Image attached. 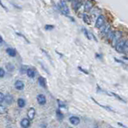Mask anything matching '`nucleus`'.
<instances>
[{"label": "nucleus", "instance_id": "7", "mask_svg": "<svg viewBox=\"0 0 128 128\" xmlns=\"http://www.w3.org/2000/svg\"><path fill=\"white\" fill-rule=\"evenodd\" d=\"M25 84L24 82L22 81V80H17L15 82V88L17 90V91H22L24 89Z\"/></svg>", "mask_w": 128, "mask_h": 128}, {"label": "nucleus", "instance_id": "15", "mask_svg": "<svg viewBox=\"0 0 128 128\" xmlns=\"http://www.w3.org/2000/svg\"><path fill=\"white\" fill-rule=\"evenodd\" d=\"M6 54H7L9 56H11V57H15L16 54H17V52H16V50L14 49V48H12V47L6 48Z\"/></svg>", "mask_w": 128, "mask_h": 128}, {"label": "nucleus", "instance_id": "29", "mask_svg": "<svg viewBox=\"0 0 128 128\" xmlns=\"http://www.w3.org/2000/svg\"><path fill=\"white\" fill-rule=\"evenodd\" d=\"M54 28V25H46L45 26V29H46L47 31H51V30H53Z\"/></svg>", "mask_w": 128, "mask_h": 128}, {"label": "nucleus", "instance_id": "12", "mask_svg": "<svg viewBox=\"0 0 128 128\" xmlns=\"http://www.w3.org/2000/svg\"><path fill=\"white\" fill-rule=\"evenodd\" d=\"M69 121L74 126H77V125H79L80 123V118L77 116H70L69 118Z\"/></svg>", "mask_w": 128, "mask_h": 128}, {"label": "nucleus", "instance_id": "11", "mask_svg": "<svg viewBox=\"0 0 128 128\" xmlns=\"http://www.w3.org/2000/svg\"><path fill=\"white\" fill-rule=\"evenodd\" d=\"M82 31H83V34H84V35L86 36V38H87V39L89 40H91L92 39V38H95V41H97V39H96V38L93 35L92 33H91L88 30H86V28H82Z\"/></svg>", "mask_w": 128, "mask_h": 128}, {"label": "nucleus", "instance_id": "39", "mask_svg": "<svg viewBox=\"0 0 128 128\" xmlns=\"http://www.w3.org/2000/svg\"><path fill=\"white\" fill-rule=\"evenodd\" d=\"M123 59L124 60H128V58H127V57H123Z\"/></svg>", "mask_w": 128, "mask_h": 128}, {"label": "nucleus", "instance_id": "14", "mask_svg": "<svg viewBox=\"0 0 128 128\" xmlns=\"http://www.w3.org/2000/svg\"><path fill=\"white\" fill-rule=\"evenodd\" d=\"M35 113H36L35 109L34 107H31L27 111V117L30 118L31 120H33L35 116Z\"/></svg>", "mask_w": 128, "mask_h": 128}, {"label": "nucleus", "instance_id": "26", "mask_svg": "<svg viewBox=\"0 0 128 128\" xmlns=\"http://www.w3.org/2000/svg\"><path fill=\"white\" fill-rule=\"evenodd\" d=\"M123 53L124 54H128V40H126V42H125Z\"/></svg>", "mask_w": 128, "mask_h": 128}, {"label": "nucleus", "instance_id": "19", "mask_svg": "<svg viewBox=\"0 0 128 128\" xmlns=\"http://www.w3.org/2000/svg\"><path fill=\"white\" fill-rule=\"evenodd\" d=\"M6 69L7 70V71H9V72H13L15 69V66L14 64L9 63L6 64Z\"/></svg>", "mask_w": 128, "mask_h": 128}, {"label": "nucleus", "instance_id": "17", "mask_svg": "<svg viewBox=\"0 0 128 128\" xmlns=\"http://www.w3.org/2000/svg\"><path fill=\"white\" fill-rule=\"evenodd\" d=\"M27 76L29 77V78L33 79V78H34V76H35V70L34 69H32V68H28L27 71Z\"/></svg>", "mask_w": 128, "mask_h": 128}, {"label": "nucleus", "instance_id": "25", "mask_svg": "<svg viewBox=\"0 0 128 128\" xmlns=\"http://www.w3.org/2000/svg\"><path fill=\"white\" fill-rule=\"evenodd\" d=\"M27 69H28V68H27V66L22 65V66H21V68H20V73L22 74V75H23V74H25V73H27Z\"/></svg>", "mask_w": 128, "mask_h": 128}, {"label": "nucleus", "instance_id": "36", "mask_svg": "<svg viewBox=\"0 0 128 128\" xmlns=\"http://www.w3.org/2000/svg\"><path fill=\"white\" fill-rule=\"evenodd\" d=\"M118 125H119V126L123 127H126V126H125V125H123V123H118Z\"/></svg>", "mask_w": 128, "mask_h": 128}, {"label": "nucleus", "instance_id": "20", "mask_svg": "<svg viewBox=\"0 0 128 128\" xmlns=\"http://www.w3.org/2000/svg\"><path fill=\"white\" fill-rule=\"evenodd\" d=\"M18 107H20V108H23L25 106H26V101L24 100L23 98H19L18 99Z\"/></svg>", "mask_w": 128, "mask_h": 128}, {"label": "nucleus", "instance_id": "10", "mask_svg": "<svg viewBox=\"0 0 128 128\" xmlns=\"http://www.w3.org/2000/svg\"><path fill=\"white\" fill-rule=\"evenodd\" d=\"M93 8V2H91V0H87L84 3V11L86 12L91 11Z\"/></svg>", "mask_w": 128, "mask_h": 128}, {"label": "nucleus", "instance_id": "6", "mask_svg": "<svg viewBox=\"0 0 128 128\" xmlns=\"http://www.w3.org/2000/svg\"><path fill=\"white\" fill-rule=\"evenodd\" d=\"M100 31H101V34L102 36H107V34L111 31V26L110 25H104L103 27L102 28H100Z\"/></svg>", "mask_w": 128, "mask_h": 128}, {"label": "nucleus", "instance_id": "21", "mask_svg": "<svg viewBox=\"0 0 128 128\" xmlns=\"http://www.w3.org/2000/svg\"><path fill=\"white\" fill-rule=\"evenodd\" d=\"M92 100H93V101H94V102H95V103H96V104H97V105H98V106H99V107H102V108H104V109H106V110H107V111H113V112H114V111H113V110H112V108H111V107H107V106H103V105H102V104H100V103H99V102H97V101H96V100H95V98H92Z\"/></svg>", "mask_w": 128, "mask_h": 128}, {"label": "nucleus", "instance_id": "16", "mask_svg": "<svg viewBox=\"0 0 128 128\" xmlns=\"http://www.w3.org/2000/svg\"><path fill=\"white\" fill-rule=\"evenodd\" d=\"M38 83L41 87H43L45 88L47 86V82H46V79H45L43 77L39 76L38 78Z\"/></svg>", "mask_w": 128, "mask_h": 128}, {"label": "nucleus", "instance_id": "35", "mask_svg": "<svg viewBox=\"0 0 128 128\" xmlns=\"http://www.w3.org/2000/svg\"><path fill=\"white\" fill-rule=\"evenodd\" d=\"M95 57L98 58V59H102V55H100V54H95Z\"/></svg>", "mask_w": 128, "mask_h": 128}, {"label": "nucleus", "instance_id": "32", "mask_svg": "<svg viewBox=\"0 0 128 128\" xmlns=\"http://www.w3.org/2000/svg\"><path fill=\"white\" fill-rule=\"evenodd\" d=\"M114 60H115V61H116V62L119 63H121V64H123V65H126V63H123V61H122V60H119V59H118L117 58H114Z\"/></svg>", "mask_w": 128, "mask_h": 128}, {"label": "nucleus", "instance_id": "5", "mask_svg": "<svg viewBox=\"0 0 128 128\" xmlns=\"http://www.w3.org/2000/svg\"><path fill=\"white\" fill-rule=\"evenodd\" d=\"M36 99H37L38 103L39 104V105H41V106L45 105V104H46V102H47V98H46V96H45L44 95H43V94L38 95Z\"/></svg>", "mask_w": 128, "mask_h": 128}, {"label": "nucleus", "instance_id": "40", "mask_svg": "<svg viewBox=\"0 0 128 128\" xmlns=\"http://www.w3.org/2000/svg\"><path fill=\"white\" fill-rule=\"evenodd\" d=\"M66 1H68V2H72L73 0H66Z\"/></svg>", "mask_w": 128, "mask_h": 128}, {"label": "nucleus", "instance_id": "8", "mask_svg": "<svg viewBox=\"0 0 128 128\" xmlns=\"http://www.w3.org/2000/svg\"><path fill=\"white\" fill-rule=\"evenodd\" d=\"M30 125H31V119L29 118H22L20 122V126L23 128H27V127H30Z\"/></svg>", "mask_w": 128, "mask_h": 128}, {"label": "nucleus", "instance_id": "31", "mask_svg": "<svg viewBox=\"0 0 128 128\" xmlns=\"http://www.w3.org/2000/svg\"><path fill=\"white\" fill-rule=\"evenodd\" d=\"M58 102H59V107H63V108H66V105H65V103H64L63 102H61L60 100H58Z\"/></svg>", "mask_w": 128, "mask_h": 128}, {"label": "nucleus", "instance_id": "3", "mask_svg": "<svg viewBox=\"0 0 128 128\" xmlns=\"http://www.w3.org/2000/svg\"><path fill=\"white\" fill-rule=\"evenodd\" d=\"M106 24V18L102 15H100L98 17L96 18L95 21V27L98 29L102 28Z\"/></svg>", "mask_w": 128, "mask_h": 128}, {"label": "nucleus", "instance_id": "34", "mask_svg": "<svg viewBox=\"0 0 128 128\" xmlns=\"http://www.w3.org/2000/svg\"><path fill=\"white\" fill-rule=\"evenodd\" d=\"M79 70H81V71H82V72H83V73H85V74H86V75H88V74H89V72H87V71H86V70H84V69H82V67H80V66L79 67Z\"/></svg>", "mask_w": 128, "mask_h": 128}, {"label": "nucleus", "instance_id": "22", "mask_svg": "<svg viewBox=\"0 0 128 128\" xmlns=\"http://www.w3.org/2000/svg\"><path fill=\"white\" fill-rule=\"evenodd\" d=\"M82 20L84 21V22L86 24H91V21H90V18H89V16L86 15V14H83L82 15Z\"/></svg>", "mask_w": 128, "mask_h": 128}, {"label": "nucleus", "instance_id": "38", "mask_svg": "<svg viewBox=\"0 0 128 128\" xmlns=\"http://www.w3.org/2000/svg\"><path fill=\"white\" fill-rule=\"evenodd\" d=\"M41 127H47V125L46 124H43V125H41Z\"/></svg>", "mask_w": 128, "mask_h": 128}, {"label": "nucleus", "instance_id": "9", "mask_svg": "<svg viewBox=\"0 0 128 128\" xmlns=\"http://www.w3.org/2000/svg\"><path fill=\"white\" fill-rule=\"evenodd\" d=\"M82 4V2L81 0H73L72 1V7L75 11H77L80 7H81Z\"/></svg>", "mask_w": 128, "mask_h": 128}, {"label": "nucleus", "instance_id": "37", "mask_svg": "<svg viewBox=\"0 0 128 128\" xmlns=\"http://www.w3.org/2000/svg\"><path fill=\"white\" fill-rule=\"evenodd\" d=\"M0 41H1V44H2V43H3V38H2V36H1V38H0Z\"/></svg>", "mask_w": 128, "mask_h": 128}, {"label": "nucleus", "instance_id": "33", "mask_svg": "<svg viewBox=\"0 0 128 128\" xmlns=\"http://www.w3.org/2000/svg\"><path fill=\"white\" fill-rule=\"evenodd\" d=\"M16 34H18V35H19V36H21V37H22V38H24V39H25L26 41H27V42H28V43H29V41H28V40L27 39V38H26V37L24 36V35H22V34L21 33H19V32H16Z\"/></svg>", "mask_w": 128, "mask_h": 128}, {"label": "nucleus", "instance_id": "23", "mask_svg": "<svg viewBox=\"0 0 128 128\" xmlns=\"http://www.w3.org/2000/svg\"><path fill=\"white\" fill-rule=\"evenodd\" d=\"M114 32H115V31H113L111 30V31L107 34V36H106V37H107V40H109V41H111V40H112V38H113V37H114Z\"/></svg>", "mask_w": 128, "mask_h": 128}, {"label": "nucleus", "instance_id": "13", "mask_svg": "<svg viewBox=\"0 0 128 128\" xmlns=\"http://www.w3.org/2000/svg\"><path fill=\"white\" fill-rule=\"evenodd\" d=\"M13 101H14V97L13 95H10V94H6L5 95V98H4V102L6 103L7 105H11Z\"/></svg>", "mask_w": 128, "mask_h": 128}, {"label": "nucleus", "instance_id": "1", "mask_svg": "<svg viewBox=\"0 0 128 128\" xmlns=\"http://www.w3.org/2000/svg\"><path fill=\"white\" fill-rule=\"evenodd\" d=\"M122 38H123V32L120 31H116L114 32V37L112 38V40L111 41V44L112 45V47H114L116 46V44L119 42Z\"/></svg>", "mask_w": 128, "mask_h": 128}, {"label": "nucleus", "instance_id": "4", "mask_svg": "<svg viewBox=\"0 0 128 128\" xmlns=\"http://www.w3.org/2000/svg\"><path fill=\"white\" fill-rule=\"evenodd\" d=\"M125 42H126V40H124V39L122 38V39L116 44V46L114 47L115 50H116L118 53H123Z\"/></svg>", "mask_w": 128, "mask_h": 128}, {"label": "nucleus", "instance_id": "30", "mask_svg": "<svg viewBox=\"0 0 128 128\" xmlns=\"http://www.w3.org/2000/svg\"><path fill=\"white\" fill-rule=\"evenodd\" d=\"M5 74H6V71L4 70V69H3L2 67H1V69H0V78L2 79L3 77L5 76Z\"/></svg>", "mask_w": 128, "mask_h": 128}, {"label": "nucleus", "instance_id": "2", "mask_svg": "<svg viewBox=\"0 0 128 128\" xmlns=\"http://www.w3.org/2000/svg\"><path fill=\"white\" fill-rule=\"evenodd\" d=\"M59 10L61 11V12L63 13L64 15L68 16V15L70 14V10L68 6H67L66 2L65 0H60L59 2Z\"/></svg>", "mask_w": 128, "mask_h": 128}, {"label": "nucleus", "instance_id": "27", "mask_svg": "<svg viewBox=\"0 0 128 128\" xmlns=\"http://www.w3.org/2000/svg\"><path fill=\"white\" fill-rule=\"evenodd\" d=\"M6 107H4V106H3L2 104H0V113L4 114V113H6Z\"/></svg>", "mask_w": 128, "mask_h": 128}, {"label": "nucleus", "instance_id": "18", "mask_svg": "<svg viewBox=\"0 0 128 128\" xmlns=\"http://www.w3.org/2000/svg\"><path fill=\"white\" fill-rule=\"evenodd\" d=\"M55 113H56V117H57V118H58V119H59V121H61V120L63 119L64 115H63V114L62 113V111H61V110H60L59 108L57 109L56 111H55Z\"/></svg>", "mask_w": 128, "mask_h": 128}, {"label": "nucleus", "instance_id": "28", "mask_svg": "<svg viewBox=\"0 0 128 128\" xmlns=\"http://www.w3.org/2000/svg\"><path fill=\"white\" fill-rule=\"evenodd\" d=\"M4 98H5V95L1 92V94H0V104H2L4 102Z\"/></svg>", "mask_w": 128, "mask_h": 128}, {"label": "nucleus", "instance_id": "24", "mask_svg": "<svg viewBox=\"0 0 128 128\" xmlns=\"http://www.w3.org/2000/svg\"><path fill=\"white\" fill-rule=\"evenodd\" d=\"M111 95H113V96H114V98H116L117 99H118V100H119V101H121V102H124V103H126V100H124V99H123V98H121V97H120V96H119V95H117V94H115V93H113V92H112V93H111Z\"/></svg>", "mask_w": 128, "mask_h": 128}]
</instances>
